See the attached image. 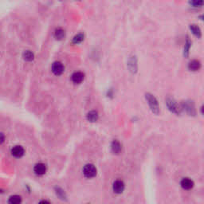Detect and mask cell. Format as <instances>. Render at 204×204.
Instances as JSON below:
<instances>
[{"mask_svg":"<svg viewBox=\"0 0 204 204\" xmlns=\"http://www.w3.org/2000/svg\"><path fill=\"white\" fill-rule=\"evenodd\" d=\"M5 192V191L3 189H2V188H0V194H3Z\"/></svg>","mask_w":204,"mask_h":204,"instance_id":"cell-24","label":"cell"},{"mask_svg":"<svg viewBox=\"0 0 204 204\" xmlns=\"http://www.w3.org/2000/svg\"><path fill=\"white\" fill-rule=\"evenodd\" d=\"M83 40H84V34L79 33L77 35H75L74 38H73V44L81 43Z\"/></svg>","mask_w":204,"mask_h":204,"instance_id":"cell-18","label":"cell"},{"mask_svg":"<svg viewBox=\"0 0 204 204\" xmlns=\"http://www.w3.org/2000/svg\"><path fill=\"white\" fill-rule=\"evenodd\" d=\"M190 3L194 6H200L203 4V2L202 1H192Z\"/></svg>","mask_w":204,"mask_h":204,"instance_id":"cell-21","label":"cell"},{"mask_svg":"<svg viewBox=\"0 0 204 204\" xmlns=\"http://www.w3.org/2000/svg\"><path fill=\"white\" fill-rule=\"evenodd\" d=\"M191 46V42H190L189 40H187V42H186L185 45V49H184V54H185L186 56H188V52H189V48Z\"/></svg>","mask_w":204,"mask_h":204,"instance_id":"cell-20","label":"cell"},{"mask_svg":"<svg viewBox=\"0 0 204 204\" xmlns=\"http://www.w3.org/2000/svg\"><path fill=\"white\" fill-rule=\"evenodd\" d=\"M181 187L185 190H190L191 189L194 187V183L191 179H190L189 178H184L182 179L181 181Z\"/></svg>","mask_w":204,"mask_h":204,"instance_id":"cell-10","label":"cell"},{"mask_svg":"<svg viewBox=\"0 0 204 204\" xmlns=\"http://www.w3.org/2000/svg\"><path fill=\"white\" fill-rule=\"evenodd\" d=\"M190 28H191V30L192 31V33L194 34L196 37L200 38V36H201V30H200L199 27L198 26L192 24V25L190 26Z\"/></svg>","mask_w":204,"mask_h":204,"instance_id":"cell-16","label":"cell"},{"mask_svg":"<svg viewBox=\"0 0 204 204\" xmlns=\"http://www.w3.org/2000/svg\"><path fill=\"white\" fill-rule=\"evenodd\" d=\"M191 102L192 101H185L184 103V108L189 114H195L194 104Z\"/></svg>","mask_w":204,"mask_h":204,"instance_id":"cell-11","label":"cell"},{"mask_svg":"<svg viewBox=\"0 0 204 204\" xmlns=\"http://www.w3.org/2000/svg\"><path fill=\"white\" fill-rule=\"evenodd\" d=\"M146 100L149 103V106H150L152 111L156 114H158L159 113V108L158 101L156 99V97L153 95L150 94V93H147L146 94Z\"/></svg>","mask_w":204,"mask_h":204,"instance_id":"cell-1","label":"cell"},{"mask_svg":"<svg viewBox=\"0 0 204 204\" xmlns=\"http://www.w3.org/2000/svg\"><path fill=\"white\" fill-rule=\"evenodd\" d=\"M65 35H66V33H65L64 30L61 29V28H58L55 30L54 32V38H55L56 39L58 40H62L64 38Z\"/></svg>","mask_w":204,"mask_h":204,"instance_id":"cell-15","label":"cell"},{"mask_svg":"<svg viewBox=\"0 0 204 204\" xmlns=\"http://www.w3.org/2000/svg\"><path fill=\"white\" fill-rule=\"evenodd\" d=\"M167 107L171 110L172 113H179V106H178L176 101H174L173 99H167Z\"/></svg>","mask_w":204,"mask_h":204,"instance_id":"cell-8","label":"cell"},{"mask_svg":"<svg viewBox=\"0 0 204 204\" xmlns=\"http://www.w3.org/2000/svg\"><path fill=\"white\" fill-rule=\"evenodd\" d=\"M51 70L53 73L56 76H59L64 72L65 67L61 62H54L51 66Z\"/></svg>","mask_w":204,"mask_h":204,"instance_id":"cell-4","label":"cell"},{"mask_svg":"<svg viewBox=\"0 0 204 204\" xmlns=\"http://www.w3.org/2000/svg\"><path fill=\"white\" fill-rule=\"evenodd\" d=\"M5 140H6V136H5V134L3 132H0V145H2L5 142Z\"/></svg>","mask_w":204,"mask_h":204,"instance_id":"cell-22","label":"cell"},{"mask_svg":"<svg viewBox=\"0 0 204 204\" xmlns=\"http://www.w3.org/2000/svg\"><path fill=\"white\" fill-rule=\"evenodd\" d=\"M38 204H50V202L48 200H41Z\"/></svg>","mask_w":204,"mask_h":204,"instance_id":"cell-23","label":"cell"},{"mask_svg":"<svg viewBox=\"0 0 204 204\" xmlns=\"http://www.w3.org/2000/svg\"><path fill=\"white\" fill-rule=\"evenodd\" d=\"M82 171L84 176L87 179H91L97 175V168L92 163H88V164L85 165L83 167Z\"/></svg>","mask_w":204,"mask_h":204,"instance_id":"cell-2","label":"cell"},{"mask_svg":"<svg viewBox=\"0 0 204 204\" xmlns=\"http://www.w3.org/2000/svg\"><path fill=\"white\" fill-rule=\"evenodd\" d=\"M200 67H201V64L199 61H197V60H193L188 64V69L192 71H197L199 70Z\"/></svg>","mask_w":204,"mask_h":204,"instance_id":"cell-13","label":"cell"},{"mask_svg":"<svg viewBox=\"0 0 204 204\" xmlns=\"http://www.w3.org/2000/svg\"><path fill=\"white\" fill-rule=\"evenodd\" d=\"M10 154L13 157L19 159V158H22L25 154V149L21 145H15L10 149Z\"/></svg>","mask_w":204,"mask_h":204,"instance_id":"cell-3","label":"cell"},{"mask_svg":"<svg viewBox=\"0 0 204 204\" xmlns=\"http://www.w3.org/2000/svg\"><path fill=\"white\" fill-rule=\"evenodd\" d=\"M23 58H24V59H25L26 61H27V62H30V61H32V60L34 59V54L30 51V50H26V51L23 53Z\"/></svg>","mask_w":204,"mask_h":204,"instance_id":"cell-17","label":"cell"},{"mask_svg":"<svg viewBox=\"0 0 204 204\" xmlns=\"http://www.w3.org/2000/svg\"><path fill=\"white\" fill-rule=\"evenodd\" d=\"M99 115L97 111H90L87 113L86 118L90 122H96L98 120Z\"/></svg>","mask_w":204,"mask_h":204,"instance_id":"cell-12","label":"cell"},{"mask_svg":"<svg viewBox=\"0 0 204 204\" xmlns=\"http://www.w3.org/2000/svg\"><path fill=\"white\" fill-rule=\"evenodd\" d=\"M46 165L43 163H38L34 167V172L37 175H43L46 172Z\"/></svg>","mask_w":204,"mask_h":204,"instance_id":"cell-5","label":"cell"},{"mask_svg":"<svg viewBox=\"0 0 204 204\" xmlns=\"http://www.w3.org/2000/svg\"><path fill=\"white\" fill-rule=\"evenodd\" d=\"M84 78H85V74L82 72H80V71L74 72L71 76V81L74 84H80V83L82 82Z\"/></svg>","mask_w":204,"mask_h":204,"instance_id":"cell-6","label":"cell"},{"mask_svg":"<svg viewBox=\"0 0 204 204\" xmlns=\"http://www.w3.org/2000/svg\"><path fill=\"white\" fill-rule=\"evenodd\" d=\"M23 199L19 195H12L7 199V204H22Z\"/></svg>","mask_w":204,"mask_h":204,"instance_id":"cell-9","label":"cell"},{"mask_svg":"<svg viewBox=\"0 0 204 204\" xmlns=\"http://www.w3.org/2000/svg\"><path fill=\"white\" fill-rule=\"evenodd\" d=\"M55 191H56V194H57V195H58L60 199H63V200L66 199V193H65L64 191H63L62 188H56Z\"/></svg>","mask_w":204,"mask_h":204,"instance_id":"cell-19","label":"cell"},{"mask_svg":"<svg viewBox=\"0 0 204 204\" xmlns=\"http://www.w3.org/2000/svg\"><path fill=\"white\" fill-rule=\"evenodd\" d=\"M112 150L116 154H118V153L120 152L121 151V145L118 142L117 140H114L113 144H112Z\"/></svg>","mask_w":204,"mask_h":204,"instance_id":"cell-14","label":"cell"},{"mask_svg":"<svg viewBox=\"0 0 204 204\" xmlns=\"http://www.w3.org/2000/svg\"><path fill=\"white\" fill-rule=\"evenodd\" d=\"M113 189L114 192L116 194H120L124 191V184L122 180H116L113 183Z\"/></svg>","mask_w":204,"mask_h":204,"instance_id":"cell-7","label":"cell"}]
</instances>
